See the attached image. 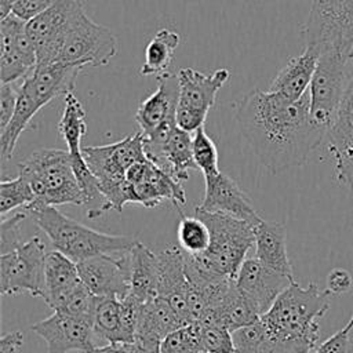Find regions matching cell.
<instances>
[{"label": "cell", "mask_w": 353, "mask_h": 353, "mask_svg": "<svg viewBox=\"0 0 353 353\" xmlns=\"http://www.w3.org/2000/svg\"><path fill=\"white\" fill-rule=\"evenodd\" d=\"M157 258V296L167 301L186 325L193 324L188 307L189 281L185 270V252L181 247H168L160 251Z\"/></svg>", "instance_id": "ffe728a7"}, {"label": "cell", "mask_w": 353, "mask_h": 353, "mask_svg": "<svg viewBox=\"0 0 353 353\" xmlns=\"http://www.w3.org/2000/svg\"><path fill=\"white\" fill-rule=\"evenodd\" d=\"M58 131L70 154L83 152L81 139L87 132V120L85 110L74 91L65 95V108L58 123Z\"/></svg>", "instance_id": "1f68e13d"}, {"label": "cell", "mask_w": 353, "mask_h": 353, "mask_svg": "<svg viewBox=\"0 0 353 353\" xmlns=\"http://www.w3.org/2000/svg\"><path fill=\"white\" fill-rule=\"evenodd\" d=\"M125 181L128 204L154 208L163 201H170L179 210V205L186 203V194L181 182L149 159L135 163L127 171Z\"/></svg>", "instance_id": "4fadbf2b"}, {"label": "cell", "mask_w": 353, "mask_h": 353, "mask_svg": "<svg viewBox=\"0 0 353 353\" xmlns=\"http://www.w3.org/2000/svg\"><path fill=\"white\" fill-rule=\"evenodd\" d=\"M91 353H131L130 343H108L95 347Z\"/></svg>", "instance_id": "c3c4849f"}, {"label": "cell", "mask_w": 353, "mask_h": 353, "mask_svg": "<svg viewBox=\"0 0 353 353\" xmlns=\"http://www.w3.org/2000/svg\"><path fill=\"white\" fill-rule=\"evenodd\" d=\"M317 61L319 52L310 47H305L302 54L287 61L270 83L268 91L291 102L299 101L309 91Z\"/></svg>", "instance_id": "7402d4cb"}, {"label": "cell", "mask_w": 353, "mask_h": 353, "mask_svg": "<svg viewBox=\"0 0 353 353\" xmlns=\"http://www.w3.org/2000/svg\"><path fill=\"white\" fill-rule=\"evenodd\" d=\"M343 328H345V330H347V331H350V330H352V328H353V316H352V319H350V321H349V323H347V324H346V325H345V327H343Z\"/></svg>", "instance_id": "681fc988"}, {"label": "cell", "mask_w": 353, "mask_h": 353, "mask_svg": "<svg viewBox=\"0 0 353 353\" xmlns=\"http://www.w3.org/2000/svg\"><path fill=\"white\" fill-rule=\"evenodd\" d=\"M18 168V174L29 182L36 197L25 210L63 204L83 205V193L68 150L39 149L19 163Z\"/></svg>", "instance_id": "8992f818"}, {"label": "cell", "mask_w": 353, "mask_h": 353, "mask_svg": "<svg viewBox=\"0 0 353 353\" xmlns=\"http://www.w3.org/2000/svg\"><path fill=\"white\" fill-rule=\"evenodd\" d=\"M335 178L341 185L353 190V152L335 160Z\"/></svg>", "instance_id": "f6af8a7d"}, {"label": "cell", "mask_w": 353, "mask_h": 353, "mask_svg": "<svg viewBox=\"0 0 353 353\" xmlns=\"http://www.w3.org/2000/svg\"><path fill=\"white\" fill-rule=\"evenodd\" d=\"M46 244L30 237L17 250L0 255V290L3 295L29 294L44 299Z\"/></svg>", "instance_id": "8fae6325"}, {"label": "cell", "mask_w": 353, "mask_h": 353, "mask_svg": "<svg viewBox=\"0 0 353 353\" xmlns=\"http://www.w3.org/2000/svg\"><path fill=\"white\" fill-rule=\"evenodd\" d=\"M179 43L181 36L178 32L167 28L157 30L146 46L139 73L142 76H154L156 79L170 73V66Z\"/></svg>", "instance_id": "f546056e"}, {"label": "cell", "mask_w": 353, "mask_h": 353, "mask_svg": "<svg viewBox=\"0 0 353 353\" xmlns=\"http://www.w3.org/2000/svg\"><path fill=\"white\" fill-rule=\"evenodd\" d=\"M259 320L261 314L258 313L252 302L237 290L234 283L229 292L225 295V298L221 301V303L215 309H212L201 323H218L228 328L230 332H233Z\"/></svg>", "instance_id": "4316f807"}, {"label": "cell", "mask_w": 353, "mask_h": 353, "mask_svg": "<svg viewBox=\"0 0 353 353\" xmlns=\"http://www.w3.org/2000/svg\"><path fill=\"white\" fill-rule=\"evenodd\" d=\"M81 69L61 63L37 65L18 87V99L14 116L0 131V156L3 164L15 150L21 134L30 124L33 116L59 95L74 91V83Z\"/></svg>", "instance_id": "3957f363"}, {"label": "cell", "mask_w": 353, "mask_h": 353, "mask_svg": "<svg viewBox=\"0 0 353 353\" xmlns=\"http://www.w3.org/2000/svg\"><path fill=\"white\" fill-rule=\"evenodd\" d=\"M97 299L98 296H95L83 283H80L59 299V302L54 306V312L65 313L92 325Z\"/></svg>", "instance_id": "836d02e7"}, {"label": "cell", "mask_w": 353, "mask_h": 353, "mask_svg": "<svg viewBox=\"0 0 353 353\" xmlns=\"http://www.w3.org/2000/svg\"><path fill=\"white\" fill-rule=\"evenodd\" d=\"M234 353H265L266 331L262 321L239 328L232 332Z\"/></svg>", "instance_id": "74e56055"}, {"label": "cell", "mask_w": 353, "mask_h": 353, "mask_svg": "<svg viewBox=\"0 0 353 353\" xmlns=\"http://www.w3.org/2000/svg\"><path fill=\"white\" fill-rule=\"evenodd\" d=\"M18 99V87L14 84H1L0 87V131L11 121Z\"/></svg>", "instance_id": "60d3db41"}, {"label": "cell", "mask_w": 353, "mask_h": 353, "mask_svg": "<svg viewBox=\"0 0 353 353\" xmlns=\"http://www.w3.org/2000/svg\"><path fill=\"white\" fill-rule=\"evenodd\" d=\"M37 66V52L28 34L26 21L8 14L0 19V81L15 84Z\"/></svg>", "instance_id": "5bb4252c"}, {"label": "cell", "mask_w": 353, "mask_h": 353, "mask_svg": "<svg viewBox=\"0 0 353 353\" xmlns=\"http://www.w3.org/2000/svg\"><path fill=\"white\" fill-rule=\"evenodd\" d=\"M83 156L97 176L101 190L112 205V210L121 211L127 201V171L138 161L146 160L142 132L138 131L121 141L101 145L84 146Z\"/></svg>", "instance_id": "52a82bcc"}, {"label": "cell", "mask_w": 353, "mask_h": 353, "mask_svg": "<svg viewBox=\"0 0 353 353\" xmlns=\"http://www.w3.org/2000/svg\"><path fill=\"white\" fill-rule=\"evenodd\" d=\"M331 294L316 283H291L261 317L268 353H314L320 320L330 309Z\"/></svg>", "instance_id": "7a4b0ae2"}, {"label": "cell", "mask_w": 353, "mask_h": 353, "mask_svg": "<svg viewBox=\"0 0 353 353\" xmlns=\"http://www.w3.org/2000/svg\"><path fill=\"white\" fill-rule=\"evenodd\" d=\"M117 54V39L105 26L80 14L59 40L50 63L83 69L105 66Z\"/></svg>", "instance_id": "ba28073f"}, {"label": "cell", "mask_w": 353, "mask_h": 353, "mask_svg": "<svg viewBox=\"0 0 353 353\" xmlns=\"http://www.w3.org/2000/svg\"><path fill=\"white\" fill-rule=\"evenodd\" d=\"M130 251L116 255H99L79 262L77 269L81 283L95 296L124 298L130 294Z\"/></svg>", "instance_id": "2e32d148"}, {"label": "cell", "mask_w": 353, "mask_h": 353, "mask_svg": "<svg viewBox=\"0 0 353 353\" xmlns=\"http://www.w3.org/2000/svg\"><path fill=\"white\" fill-rule=\"evenodd\" d=\"M178 211L181 214V219L176 229L179 247L185 254L189 255L203 254L204 251H207L211 240L208 226L199 216H189L185 215L181 210Z\"/></svg>", "instance_id": "d6a6232c"}, {"label": "cell", "mask_w": 353, "mask_h": 353, "mask_svg": "<svg viewBox=\"0 0 353 353\" xmlns=\"http://www.w3.org/2000/svg\"><path fill=\"white\" fill-rule=\"evenodd\" d=\"M80 283L81 279L74 261L57 250L47 252L44 265V301L51 309Z\"/></svg>", "instance_id": "d4e9b609"}, {"label": "cell", "mask_w": 353, "mask_h": 353, "mask_svg": "<svg viewBox=\"0 0 353 353\" xmlns=\"http://www.w3.org/2000/svg\"><path fill=\"white\" fill-rule=\"evenodd\" d=\"M157 88L145 98L135 113L142 135H148L168 120L175 119L178 102V80L171 72L157 79Z\"/></svg>", "instance_id": "44dd1931"}, {"label": "cell", "mask_w": 353, "mask_h": 353, "mask_svg": "<svg viewBox=\"0 0 353 353\" xmlns=\"http://www.w3.org/2000/svg\"><path fill=\"white\" fill-rule=\"evenodd\" d=\"M255 258L268 268L292 279V268L287 252V230L284 223L262 219L254 228Z\"/></svg>", "instance_id": "cb8c5ba5"}, {"label": "cell", "mask_w": 353, "mask_h": 353, "mask_svg": "<svg viewBox=\"0 0 353 353\" xmlns=\"http://www.w3.org/2000/svg\"><path fill=\"white\" fill-rule=\"evenodd\" d=\"M314 353H353V338L350 331L342 328L321 342Z\"/></svg>", "instance_id": "b9f144b4"}, {"label": "cell", "mask_w": 353, "mask_h": 353, "mask_svg": "<svg viewBox=\"0 0 353 353\" xmlns=\"http://www.w3.org/2000/svg\"><path fill=\"white\" fill-rule=\"evenodd\" d=\"M130 346L131 353H161V341L156 338L137 335Z\"/></svg>", "instance_id": "bcb514c9"}, {"label": "cell", "mask_w": 353, "mask_h": 353, "mask_svg": "<svg viewBox=\"0 0 353 353\" xmlns=\"http://www.w3.org/2000/svg\"><path fill=\"white\" fill-rule=\"evenodd\" d=\"M26 216L28 214L25 211H19L10 218H6V216L1 218V223H0V252L1 254L11 252L25 243L22 241L21 225Z\"/></svg>", "instance_id": "ab89813d"}, {"label": "cell", "mask_w": 353, "mask_h": 353, "mask_svg": "<svg viewBox=\"0 0 353 353\" xmlns=\"http://www.w3.org/2000/svg\"><path fill=\"white\" fill-rule=\"evenodd\" d=\"M350 57L339 51H324L319 55L317 66L309 85L310 116L319 125L328 130L336 114L346 88V66Z\"/></svg>", "instance_id": "7c38bea8"}, {"label": "cell", "mask_w": 353, "mask_h": 353, "mask_svg": "<svg viewBox=\"0 0 353 353\" xmlns=\"http://www.w3.org/2000/svg\"><path fill=\"white\" fill-rule=\"evenodd\" d=\"M302 36L319 55L334 50L353 58V0H312Z\"/></svg>", "instance_id": "9c48e42d"}, {"label": "cell", "mask_w": 353, "mask_h": 353, "mask_svg": "<svg viewBox=\"0 0 353 353\" xmlns=\"http://www.w3.org/2000/svg\"><path fill=\"white\" fill-rule=\"evenodd\" d=\"M186 325L171 305L160 296H156L142 305L137 335L163 341L172 331Z\"/></svg>", "instance_id": "f1b7e54d"}, {"label": "cell", "mask_w": 353, "mask_h": 353, "mask_svg": "<svg viewBox=\"0 0 353 353\" xmlns=\"http://www.w3.org/2000/svg\"><path fill=\"white\" fill-rule=\"evenodd\" d=\"M205 190L200 205L196 208L207 212H222L256 225L262 218L255 211L250 197L240 186L222 171L204 178Z\"/></svg>", "instance_id": "d6986e66"}, {"label": "cell", "mask_w": 353, "mask_h": 353, "mask_svg": "<svg viewBox=\"0 0 353 353\" xmlns=\"http://www.w3.org/2000/svg\"><path fill=\"white\" fill-rule=\"evenodd\" d=\"M325 138L328 141V150L335 160L353 152V73L347 77L345 92Z\"/></svg>", "instance_id": "83f0119b"}, {"label": "cell", "mask_w": 353, "mask_h": 353, "mask_svg": "<svg viewBox=\"0 0 353 353\" xmlns=\"http://www.w3.org/2000/svg\"><path fill=\"white\" fill-rule=\"evenodd\" d=\"M194 215L208 226L211 240L203 254H185L188 261L201 270L236 280L247 252L254 245L255 225L228 214L199 208H194Z\"/></svg>", "instance_id": "5b68a950"}, {"label": "cell", "mask_w": 353, "mask_h": 353, "mask_svg": "<svg viewBox=\"0 0 353 353\" xmlns=\"http://www.w3.org/2000/svg\"><path fill=\"white\" fill-rule=\"evenodd\" d=\"M92 330L98 341L108 343H130L121 316V301L116 296L97 299Z\"/></svg>", "instance_id": "4dcf8cb0"}, {"label": "cell", "mask_w": 353, "mask_h": 353, "mask_svg": "<svg viewBox=\"0 0 353 353\" xmlns=\"http://www.w3.org/2000/svg\"><path fill=\"white\" fill-rule=\"evenodd\" d=\"M22 211L47 234L57 251L76 263L99 255L128 252L138 243L134 236L109 234L91 229L66 216L57 207H37Z\"/></svg>", "instance_id": "277c9868"}, {"label": "cell", "mask_w": 353, "mask_h": 353, "mask_svg": "<svg viewBox=\"0 0 353 353\" xmlns=\"http://www.w3.org/2000/svg\"><path fill=\"white\" fill-rule=\"evenodd\" d=\"M203 350L205 353H234L232 332L212 321L200 323Z\"/></svg>", "instance_id": "f35d334b"}, {"label": "cell", "mask_w": 353, "mask_h": 353, "mask_svg": "<svg viewBox=\"0 0 353 353\" xmlns=\"http://www.w3.org/2000/svg\"><path fill=\"white\" fill-rule=\"evenodd\" d=\"M130 294L141 302L157 296L159 258L146 245L138 241L130 251Z\"/></svg>", "instance_id": "484cf974"}, {"label": "cell", "mask_w": 353, "mask_h": 353, "mask_svg": "<svg viewBox=\"0 0 353 353\" xmlns=\"http://www.w3.org/2000/svg\"><path fill=\"white\" fill-rule=\"evenodd\" d=\"M352 288V276L346 269L335 268L328 273L327 288L331 295L347 292Z\"/></svg>", "instance_id": "ee69618b"}, {"label": "cell", "mask_w": 353, "mask_h": 353, "mask_svg": "<svg viewBox=\"0 0 353 353\" xmlns=\"http://www.w3.org/2000/svg\"><path fill=\"white\" fill-rule=\"evenodd\" d=\"M236 119L259 161L273 174L305 164L327 134L310 116L309 91L291 102L252 90L237 105Z\"/></svg>", "instance_id": "6da1fadb"}, {"label": "cell", "mask_w": 353, "mask_h": 353, "mask_svg": "<svg viewBox=\"0 0 353 353\" xmlns=\"http://www.w3.org/2000/svg\"><path fill=\"white\" fill-rule=\"evenodd\" d=\"M294 281L295 280L268 268L255 256L243 262L234 280L237 290L252 302L261 317Z\"/></svg>", "instance_id": "ac0fdd59"}, {"label": "cell", "mask_w": 353, "mask_h": 353, "mask_svg": "<svg viewBox=\"0 0 353 353\" xmlns=\"http://www.w3.org/2000/svg\"><path fill=\"white\" fill-rule=\"evenodd\" d=\"M30 330L46 342L48 353H91L98 347L91 324L61 312L34 323Z\"/></svg>", "instance_id": "e0dca14e"}, {"label": "cell", "mask_w": 353, "mask_h": 353, "mask_svg": "<svg viewBox=\"0 0 353 353\" xmlns=\"http://www.w3.org/2000/svg\"><path fill=\"white\" fill-rule=\"evenodd\" d=\"M229 77L230 72L226 68H219L211 74L192 68H181L176 72V125L186 132H194L201 128L208 112L215 106L219 90L226 84Z\"/></svg>", "instance_id": "30bf717a"}, {"label": "cell", "mask_w": 353, "mask_h": 353, "mask_svg": "<svg viewBox=\"0 0 353 353\" xmlns=\"http://www.w3.org/2000/svg\"><path fill=\"white\" fill-rule=\"evenodd\" d=\"M54 1L57 0H15L10 14H14L15 17L28 22L48 8Z\"/></svg>", "instance_id": "7bdbcfd3"}, {"label": "cell", "mask_w": 353, "mask_h": 353, "mask_svg": "<svg viewBox=\"0 0 353 353\" xmlns=\"http://www.w3.org/2000/svg\"><path fill=\"white\" fill-rule=\"evenodd\" d=\"M34 193L29 182L22 176L17 175L12 179H3L0 182V214L1 218L8 212L22 208L25 210L34 201Z\"/></svg>", "instance_id": "e575fe53"}, {"label": "cell", "mask_w": 353, "mask_h": 353, "mask_svg": "<svg viewBox=\"0 0 353 353\" xmlns=\"http://www.w3.org/2000/svg\"><path fill=\"white\" fill-rule=\"evenodd\" d=\"M193 157L197 165V170L203 174L204 178L214 176L221 172L219 170V156L218 149L207 134L204 127L194 131L193 135Z\"/></svg>", "instance_id": "d590c367"}, {"label": "cell", "mask_w": 353, "mask_h": 353, "mask_svg": "<svg viewBox=\"0 0 353 353\" xmlns=\"http://www.w3.org/2000/svg\"><path fill=\"white\" fill-rule=\"evenodd\" d=\"M83 12H85L84 0H57L26 22L28 34L37 52V65H48L51 62L59 40Z\"/></svg>", "instance_id": "9a60e30c"}, {"label": "cell", "mask_w": 353, "mask_h": 353, "mask_svg": "<svg viewBox=\"0 0 353 353\" xmlns=\"http://www.w3.org/2000/svg\"><path fill=\"white\" fill-rule=\"evenodd\" d=\"M23 343V334L21 331H14L6 334L0 339V353H17Z\"/></svg>", "instance_id": "7dc6e473"}, {"label": "cell", "mask_w": 353, "mask_h": 353, "mask_svg": "<svg viewBox=\"0 0 353 353\" xmlns=\"http://www.w3.org/2000/svg\"><path fill=\"white\" fill-rule=\"evenodd\" d=\"M197 353H205V352H197Z\"/></svg>", "instance_id": "f907efd6"}, {"label": "cell", "mask_w": 353, "mask_h": 353, "mask_svg": "<svg viewBox=\"0 0 353 353\" xmlns=\"http://www.w3.org/2000/svg\"><path fill=\"white\" fill-rule=\"evenodd\" d=\"M203 350L200 325L197 323L183 325L161 341V353H197Z\"/></svg>", "instance_id": "8d00e7d4"}, {"label": "cell", "mask_w": 353, "mask_h": 353, "mask_svg": "<svg viewBox=\"0 0 353 353\" xmlns=\"http://www.w3.org/2000/svg\"><path fill=\"white\" fill-rule=\"evenodd\" d=\"M146 157L178 182L188 181L189 171L197 170L193 157V137L178 125L171 131L165 142L146 154Z\"/></svg>", "instance_id": "603a6c76"}]
</instances>
